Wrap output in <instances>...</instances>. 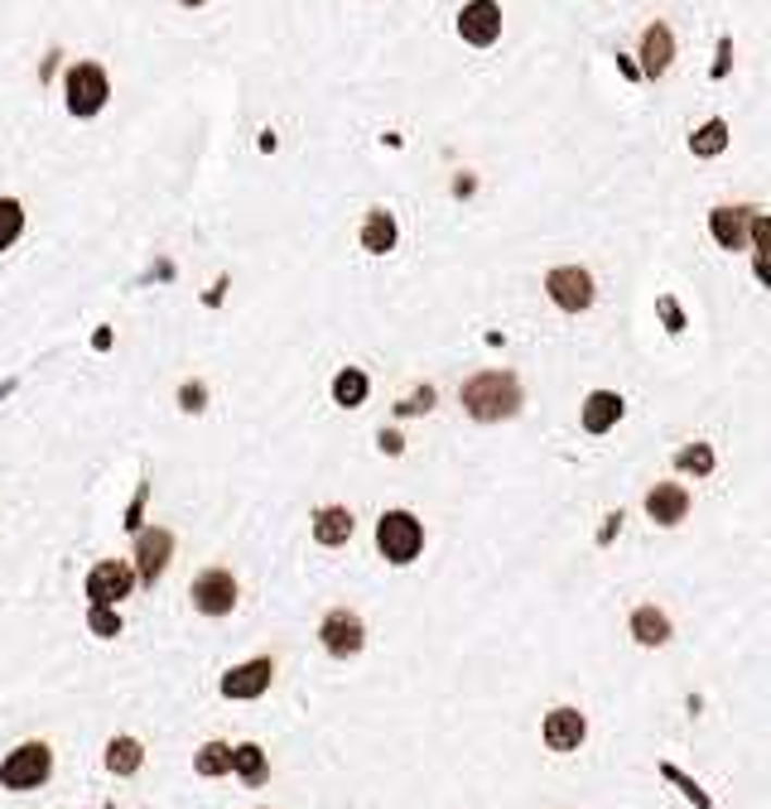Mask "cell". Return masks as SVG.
Listing matches in <instances>:
<instances>
[{"mask_svg": "<svg viewBox=\"0 0 771 809\" xmlns=\"http://www.w3.org/2000/svg\"><path fill=\"white\" fill-rule=\"evenodd\" d=\"M463 410L473 414L477 424H497L511 420L521 410V381L511 371H477L463 386Z\"/></svg>", "mask_w": 771, "mask_h": 809, "instance_id": "1", "label": "cell"}, {"mask_svg": "<svg viewBox=\"0 0 771 809\" xmlns=\"http://www.w3.org/2000/svg\"><path fill=\"white\" fill-rule=\"evenodd\" d=\"M49 775H53L49 742H20V747L0 761V785H5V791H39Z\"/></svg>", "mask_w": 771, "mask_h": 809, "instance_id": "2", "label": "cell"}, {"mask_svg": "<svg viewBox=\"0 0 771 809\" xmlns=\"http://www.w3.org/2000/svg\"><path fill=\"white\" fill-rule=\"evenodd\" d=\"M376 549H382L390 564H415L424 549V525L410 511H386L376 521Z\"/></svg>", "mask_w": 771, "mask_h": 809, "instance_id": "3", "label": "cell"}, {"mask_svg": "<svg viewBox=\"0 0 771 809\" xmlns=\"http://www.w3.org/2000/svg\"><path fill=\"white\" fill-rule=\"evenodd\" d=\"M63 87H69V111H73V116H97V111L107 107V97H111V83H107V73L97 63H73L69 77H63Z\"/></svg>", "mask_w": 771, "mask_h": 809, "instance_id": "4", "label": "cell"}, {"mask_svg": "<svg viewBox=\"0 0 771 809\" xmlns=\"http://www.w3.org/2000/svg\"><path fill=\"white\" fill-rule=\"evenodd\" d=\"M319 640H323L328 656L348 660V656H357V650L366 646V626H362V617H357V612H348V607H333V612L323 617V626H319Z\"/></svg>", "mask_w": 771, "mask_h": 809, "instance_id": "5", "label": "cell"}, {"mask_svg": "<svg viewBox=\"0 0 771 809\" xmlns=\"http://www.w3.org/2000/svg\"><path fill=\"white\" fill-rule=\"evenodd\" d=\"M130 588H136V569L126 559H102V564L87 573V598L97 607H116L121 598H130Z\"/></svg>", "mask_w": 771, "mask_h": 809, "instance_id": "6", "label": "cell"}, {"mask_svg": "<svg viewBox=\"0 0 771 809\" xmlns=\"http://www.w3.org/2000/svg\"><path fill=\"white\" fill-rule=\"evenodd\" d=\"M458 34H463V43H473V49H492V43L501 39V5L497 0H468V5L458 10Z\"/></svg>", "mask_w": 771, "mask_h": 809, "instance_id": "7", "label": "cell"}, {"mask_svg": "<svg viewBox=\"0 0 771 809\" xmlns=\"http://www.w3.org/2000/svg\"><path fill=\"white\" fill-rule=\"evenodd\" d=\"M194 607L203 617H227L232 607H237V578H232L227 569H208V573H198L194 578Z\"/></svg>", "mask_w": 771, "mask_h": 809, "instance_id": "8", "label": "cell"}, {"mask_svg": "<svg viewBox=\"0 0 771 809\" xmlns=\"http://www.w3.org/2000/svg\"><path fill=\"white\" fill-rule=\"evenodd\" d=\"M545 289H550V299L560 303L564 313H584L588 303H594V275L579 265H560L545 275Z\"/></svg>", "mask_w": 771, "mask_h": 809, "instance_id": "9", "label": "cell"}, {"mask_svg": "<svg viewBox=\"0 0 771 809\" xmlns=\"http://www.w3.org/2000/svg\"><path fill=\"white\" fill-rule=\"evenodd\" d=\"M271 680H275V660L271 656L246 660V665L222 674V694H227V699H261V694L271 689Z\"/></svg>", "mask_w": 771, "mask_h": 809, "instance_id": "10", "label": "cell"}, {"mask_svg": "<svg viewBox=\"0 0 771 809\" xmlns=\"http://www.w3.org/2000/svg\"><path fill=\"white\" fill-rule=\"evenodd\" d=\"M170 555H174V535L170 531H140V539H136V578L154 583L164 569H170Z\"/></svg>", "mask_w": 771, "mask_h": 809, "instance_id": "11", "label": "cell"}, {"mask_svg": "<svg viewBox=\"0 0 771 809\" xmlns=\"http://www.w3.org/2000/svg\"><path fill=\"white\" fill-rule=\"evenodd\" d=\"M646 515H651L656 525H680L689 515V491L680 487V482H656V487L646 491Z\"/></svg>", "mask_w": 771, "mask_h": 809, "instance_id": "12", "label": "cell"}, {"mask_svg": "<svg viewBox=\"0 0 771 809\" xmlns=\"http://www.w3.org/2000/svg\"><path fill=\"white\" fill-rule=\"evenodd\" d=\"M584 737H588V723L579 708H555V713L545 718V747L550 751H579Z\"/></svg>", "mask_w": 771, "mask_h": 809, "instance_id": "13", "label": "cell"}, {"mask_svg": "<svg viewBox=\"0 0 771 809\" xmlns=\"http://www.w3.org/2000/svg\"><path fill=\"white\" fill-rule=\"evenodd\" d=\"M753 212L757 208H713L709 212V232L723 251H743L747 246V227H753Z\"/></svg>", "mask_w": 771, "mask_h": 809, "instance_id": "14", "label": "cell"}, {"mask_svg": "<svg viewBox=\"0 0 771 809\" xmlns=\"http://www.w3.org/2000/svg\"><path fill=\"white\" fill-rule=\"evenodd\" d=\"M670 59H675V34H670V25L656 20V25L642 34V73L646 77H661L666 67H670Z\"/></svg>", "mask_w": 771, "mask_h": 809, "instance_id": "15", "label": "cell"}, {"mask_svg": "<svg viewBox=\"0 0 771 809\" xmlns=\"http://www.w3.org/2000/svg\"><path fill=\"white\" fill-rule=\"evenodd\" d=\"M622 410H627V400H622L618 390H594V396L584 400V430L588 434H608L612 424L622 420Z\"/></svg>", "mask_w": 771, "mask_h": 809, "instance_id": "16", "label": "cell"}, {"mask_svg": "<svg viewBox=\"0 0 771 809\" xmlns=\"http://www.w3.org/2000/svg\"><path fill=\"white\" fill-rule=\"evenodd\" d=\"M352 511L348 506H323V511L314 515V539L319 545H348L352 539Z\"/></svg>", "mask_w": 771, "mask_h": 809, "instance_id": "17", "label": "cell"}, {"mask_svg": "<svg viewBox=\"0 0 771 809\" xmlns=\"http://www.w3.org/2000/svg\"><path fill=\"white\" fill-rule=\"evenodd\" d=\"M362 251H372V256L396 251V217H390L386 208L366 212V222H362Z\"/></svg>", "mask_w": 771, "mask_h": 809, "instance_id": "18", "label": "cell"}, {"mask_svg": "<svg viewBox=\"0 0 771 809\" xmlns=\"http://www.w3.org/2000/svg\"><path fill=\"white\" fill-rule=\"evenodd\" d=\"M145 767V747L136 737H111L107 742V771L111 775H136Z\"/></svg>", "mask_w": 771, "mask_h": 809, "instance_id": "19", "label": "cell"}, {"mask_svg": "<svg viewBox=\"0 0 771 809\" xmlns=\"http://www.w3.org/2000/svg\"><path fill=\"white\" fill-rule=\"evenodd\" d=\"M366 390H372V381H366L362 366H343L338 376H333V400H338L343 410H357V404L366 400Z\"/></svg>", "mask_w": 771, "mask_h": 809, "instance_id": "20", "label": "cell"}, {"mask_svg": "<svg viewBox=\"0 0 771 809\" xmlns=\"http://www.w3.org/2000/svg\"><path fill=\"white\" fill-rule=\"evenodd\" d=\"M632 636L642 640V646H666V640H670V617L656 612V607H636V612H632Z\"/></svg>", "mask_w": 771, "mask_h": 809, "instance_id": "21", "label": "cell"}, {"mask_svg": "<svg viewBox=\"0 0 771 809\" xmlns=\"http://www.w3.org/2000/svg\"><path fill=\"white\" fill-rule=\"evenodd\" d=\"M689 150H695L699 160H713V154H723V150H729V121H719V116L704 121V126L689 135Z\"/></svg>", "mask_w": 771, "mask_h": 809, "instance_id": "22", "label": "cell"}, {"mask_svg": "<svg viewBox=\"0 0 771 809\" xmlns=\"http://www.w3.org/2000/svg\"><path fill=\"white\" fill-rule=\"evenodd\" d=\"M232 771H237L241 781L261 785V781H265V751L256 747V742H241V747H232Z\"/></svg>", "mask_w": 771, "mask_h": 809, "instance_id": "23", "label": "cell"}, {"mask_svg": "<svg viewBox=\"0 0 771 809\" xmlns=\"http://www.w3.org/2000/svg\"><path fill=\"white\" fill-rule=\"evenodd\" d=\"M20 232H25V208L15 198H0V251H10L20 241Z\"/></svg>", "mask_w": 771, "mask_h": 809, "instance_id": "24", "label": "cell"}, {"mask_svg": "<svg viewBox=\"0 0 771 809\" xmlns=\"http://www.w3.org/2000/svg\"><path fill=\"white\" fill-rule=\"evenodd\" d=\"M194 771L198 775H227L232 771V747L227 742H208V747L194 757Z\"/></svg>", "mask_w": 771, "mask_h": 809, "instance_id": "25", "label": "cell"}, {"mask_svg": "<svg viewBox=\"0 0 771 809\" xmlns=\"http://www.w3.org/2000/svg\"><path fill=\"white\" fill-rule=\"evenodd\" d=\"M747 236H753V256H757V279H771V265H767V246H771V222L762 217V212H753V227H747Z\"/></svg>", "mask_w": 771, "mask_h": 809, "instance_id": "26", "label": "cell"}, {"mask_svg": "<svg viewBox=\"0 0 771 809\" xmlns=\"http://www.w3.org/2000/svg\"><path fill=\"white\" fill-rule=\"evenodd\" d=\"M675 468H680V472H695V477H709V472H713V448H709V444L680 448V453H675Z\"/></svg>", "mask_w": 771, "mask_h": 809, "instance_id": "27", "label": "cell"}, {"mask_svg": "<svg viewBox=\"0 0 771 809\" xmlns=\"http://www.w3.org/2000/svg\"><path fill=\"white\" fill-rule=\"evenodd\" d=\"M87 626H92L97 636H121V617H116V607H97L92 602V612H87Z\"/></svg>", "mask_w": 771, "mask_h": 809, "instance_id": "28", "label": "cell"}, {"mask_svg": "<svg viewBox=\"0 0 771 809\" xmlns=\"http://www.w3.org/2000/svg\"><path fill=\"white\" fill-rule=\"evenodd\" d=\"M430 404H434V390L424 386V390H410V396L396 404V414H424V410H430Z\"/></svg>", "mask_w": 771, "mask_h": 809, "instance_id": "29", "label": "cell"}, {"mask_svg": "<svg viewBox=\"0 0 771 809\" xmlns=\"http://www.w3.org/2000/svg\"><path fill=\"white\" fill-rule=\"evenodd\" d=\"M656 309H661V319H666V333H685V313H680L675 299L661 295V303H656Z\"/></svg>", "mask_w": 771, "mask_h": 809, "instance_id": "30", "label": "cell"}, {"mask_svg": "<svg viewBox=\"0 0 771 809\" xmlns=\"http://www.w3.org/2000/svg\"><path fill=\"white\" fill-rule=\"evenodd\" d=\"M203 400H208V390H203V386H184V390H178V404H184L188 414L203 410Z\"/></svg>", "mask_w": 771, "mask_h": 809, "instance_id": "31", "label": "cell"}, {"mask_svg": "<svg viewBox=\"0 0 771 809\" xmlns=\"http://www.w3.org/2000/svg\"><path fill=\"white\" fill-rule=\"evenodd\" d=\"M666 775H670V781H680V785H685V795H689V800H695L699 809H709V795H704V791H699V785H695V781H685V775H680L675 767H666Z\"/></svg>", "mask_w": 771, "mask_h": 809, "instance_id": "32", "label": "cell"}, {"mask_svg": "<svg viewBox=\"0 0 771 809\" xmlns=\"http://www.w3.org/2000/svg\"><path fill=\"white\" fill-rule=\"evenodd\" d=\"M376 444H382L386 453H400V448H406V444H400V434H396V430H382V438H376Z\"/></svg>", "mask_w": 771, "mask_h": 809, "instance_id": "33", "label": "cell"}, {"mask_svg": "<svg viewBox=\"0 0 771 809\" xmlns=\"http://www.w3.org/2000/svg\"><path fill=\"white\" fill-rule=\"evenodd\" d=\"M729 53H733V43L723 39V43H719V63H713V77H723V73H729Z\"/></svg>", "mask_w": 771, "mask_h": 809, "instance_id": "34", "label": "cell"}, {"mask_svg": "<svg viewBox=\"0 0 771 809\" xmlns=\"http://www.w3.org/2000/svg\"><path fill=\"white\" fill-rule=\"evenodd\" d=\"M178 5H203V0H178Z\"/></svg>", "mask_w": 771, "mask_h": 809, "instance_id": "35", "label": "cell"}]
</instances>
